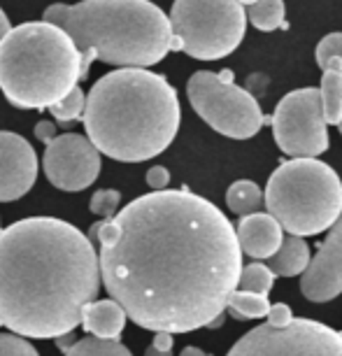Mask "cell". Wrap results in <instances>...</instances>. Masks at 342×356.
Returning a JSON list of instances; mask_svg holds the SVG:
<instances>
[{
	"label": "cell",
	"instance_id": "obj_1",
	"mask_svg": "<svg viewBox=\"0 0 342 356\" xmlns=\"http://www.w3.org/2000/svg\"><path fill=\"white\" fill-rule=\"evenodd\" d=\"M100 282L152 333H189L224 317L243 250L228 217L186 189L152 191L91 228Z\"/></svg>",
	"mask_w": 342,
	"mask_h": 356
},
{
	"label": "cell",
	"instance_id": "obj_2",
	"mask_svg": "<svg viewBox=\"0 0 342 356\" xmlns=\"http://www.w3.org/2000/svg\"><path fill=\"white\" fill-rule=\"evenodd\" d=\"M100 289L89 235L56 217L0 231V326L22 338H63L82 324Z\"/></svg>",
	"mask_w": 342,
	"mask_h": 356
},
{
	"label": "cell",
	"instance_id": "obj_3",
	"mask_svg": "<svg viewBox=\"0 0 342 356\" xmlns=\"http://www.w3.org/2000/svg\"><path fill=\"white\" fill-rule=\"evenodd\" d=\"M84 129L93 147L122 163H140L172 145L182 110L175 86L147 68H119L91 86Z\"/></svg>",
	"mask_w": 342,
	"mask_h": 356
},
{
	"label": "cell",
	"instance_id": "obj_4",
	"mask_svg": "<svg viewBox=\"0 0 342 356\" xmlns=\"http://www.w3.org/2000/svg\"><path fill=\"white\" fill-rule=\"evenodd\" d=\"M42 22L68 33L82 56V79L93 61L117 68H149L170 51V19L149 0L54 3Z\"/></svg>",
	"mask_w": 342,
	"mask_h": 356
},
{
	"label": "cell",
	"instance_id": "obj_5",
	"mask_svg": "<svg viewBox=\"0 0 342 356\" xmlns=\"http://www.w3.org/2000/svg\"><path fill=\"white\" fill-rule=\"evenodd\" d=\"M79 82L82 56L58 26L28 22L0 42V91L19 110L51 107Z\"/></svg>",
	"mask_w": 342,
	"mask_h": 356
},
{
	"label": "cell",
	"instance_id": "obj_6",
	"mask_svg": "<svg viewBox=\"0 0 342 356\" xmlns=\"http://www.w3.org/2000/svg\"><path fill=\"white\" fill-rule=\"evenodd\" d=\"M266 210L296 238L331 231L342 214V182L319 159L284 161L266 186Z\"/></svg>",
	"mask_w": 342,
	"mask_h": 356
},
{
	"label": "cell",
	"instance_id": "obj_7",
	"mask_svg": "<svg viewBox=\"0 0 342 356\" xmlns=\"http://www.w3.org/2000/svg\"><path fill=\"white\" fill-rule=\"evenodd\" d=\"M170 51L198 61H219L240 47L247 12L238 0H175L170 12Z\"/></svg>",
	"mask_w": 342,
	"mask_h": 356
},
{
	"label": "cell",
	"instance_id": "obj_8",
	"mask_svg": "<svg viewBox=\"0 0 342 356\" xmlns=\"http://www.w3.org/2000/svg\"><path fill=\"white\" fill-rule=\"evenodd\" d=\"M191 107L217 133L233 140H250L270 119L263 117L256 98L233 82L231 70H198L186 84Z\"/></svg>",
	"mask_w": 342,
	"mask_h": 356
},
{
	"label": "cell",
	"instance_id": "obj_9",
	"mask_svg": "<svg viewBox=\"0 0 342 356\" xmlns=\"http://www.w3.org/2000/svg\"><path fill=\"white\" fill-rule=\"evenodd\" d=\"M226 356H342V333L314 319L261 324L245 333Z\"/></svg>",
	"mask_w": 342,
	"mask_h": 356
},
{
	"label": "cell",
	"instance_id": "obj_10",
	"mask_svg": "<svg viewBox=\"0 0 342 356\" xmlns=\"http://www.w3.org/2000/svg\"><path fill=\"white\" fill-rule=\"evenodd\" d=\"M279 152L291 159H317L328 149V126L319 89L286 93L270 117Z\"/></svg>",
	"mask_w": 342,
	"mask_h": 356
},
{
	"label": "cell",
	"instance_id": "obj_11",
	"mask_svg": "<svg viewBox=\"0 0 342 356\" xmlns=\"http://www.w3.org/2000/svg\"><path fill=\"white\" fill-rule=\"evenodd\" d=\"M42 168L56 189L84 191L100 175V152L86 136L63 133L47 145Z\"/></svg>",
	"mask_w": 342,
	"mask_h": 356
},
{
	"label": "cell",
	"instance_id": "obj_12",
	"mask_svg": "<svg viewBox=\"0 0 342 356\" xmlns=\"http://www.w3.org/2000/svg\"><path fill=\"white\" fill-rule=\"evenodd\" d=\"M300 291L310 303H328L342 293V214L303 273Z\"/></svg>",
	"mask_w": 342,
	"mask_h": 356
},
{
	"label": "cell",
	"instance_id": "obj_13",
	"mask_svg": "<svg viewBox=\"0 0 342 356\" xmlns=\"http://www.w3.org/2000/svg\"><path fill=\"white\" fill-rule=\"evenodd\" d=\"M38 179V154L26 138L0 131V203L26 196Z\"/></svg>",
	"mask_w": 342,
	"mask_h": 356
},
{
	"label": "cell",
	"instance_id": "obj_14",
	"mask_svg": "<svg viewBox=\"0 0 342 356\" xmlns=\"http://www.w3.org/2000/svg\"><path fill=\"white\" fill-rule=\"evenodd\" d=\"M236 233L243 254L256 261L272 259L282 247V240H284V231H282L279 221L268 212L247 214V217L240 219Z\"/></svg>",
	"mask_w": 342,
	"mask_h": 356
},
{
	"label": "cell",
	"instance_id": "obj_15",
	"mask_svg": "<svg viewBox=\"0 0 342 356\" xmlns=\"http://www.w3.org/2000/svg\"><path fill=\"white\" fill-rule=\"evenodd\" d=\"M126 312L117 300H93L82 310V326L86 333L100 340H119L126 328Z\"/></svg>",
	"mask_w": 342,
	"mask_h": 356
},
{
	"label": "cell",
	"instance_id": "obj_16",
	"mask_svg": "<svg viewBox=\"0 0 342 356\" xmlns=\"http://www.w3.org/2000/svg\"><path fill=\"white\" fill-rule=\"evenodd\" d=\"M310 245L305 243L303 238H296V235H286L282 240V247L277 250L272 259H268V268L275 273V277H296V275H303L310 266Z\"/></svg>",
	"mask_w": 342,
	"mask_h": 356
},
{
	"label": "cell",
	"instance_id": "obj_17",
	"mask_svg": "<svg viewBox=\"0 0 342 356\" xmlns=\"http://www.w3.org/2000/svg\"><path fill=\"white\" fill-rule=\"evenodd\" d=\"M321 105H324L326 126H340L342 122V63L331 58L321 68Z\"/></svg>",
	"mask_w": 342,
	"mask_h": 356
},
{
	"label": "cell",
	"instance_id": "obj_18",
	"mask_svg": "<svg viewBox=\"0 0 342 356\" xmlns=\"http://www.w3.org/2000/svg\"><path fill=\"white\" fill-rule=\"evenodd\" d=\"M226 203L228 210L240 214V217H247V214H254L263 203V191L259 189L256 182H250V179H238L228 186L226 191Z\"/></svg>",
	"mask_w": 342,
	"mask_h": 356
},
{
	"label": "cell",
	"instance_id": "obj_19",
	"mask_svg": "<svg viewBox=\"0 0 342 356\" xmlns=\"http://www.w3.org/2000/svg\"><path fill=\"white\" fill-rule=\"evenodd\" d=\"M247 19L256 31L270 33L284 26V0H256L252 8H245Z\"/></svg>",
	"mask_w": 342,
	"mask_h": 356
},
{
	"label": "cell",
	"instance_id": "obj_20",
	"mask_svg": "<svg viewBox=\"0 0 342 356\" xmlns=\"http://www.w3.org/2000/svg\"><path fill=\"white\" fill-rule=\"evenodd\" d=\"M270 303H268V296L259 293H247V291H236L228 298V314L233 319L247 321V319H263L270 312Z\"/></svg>",
	"mask_w": 342,
	"mask_h": 356
},
{
	"label": "cell",
	"instance_id": "obj_21",
	"mask_svg": "<svg viewBox=\"0 0 342 356\" xmlns=\"http://www.w3.org/2000/svg\"><path fill=\"white\" fill-rule=\"evenodd\" d=\"M65 356H133L129 347L119 340H100V338H82L75 345L65 349Z\"/></svg>",
	"mask_w": 342,
	"mask_h": 356
},
{
	"label": "cell",
	"instance_id": "obj_22",
	"mask_svg": "<svg viewBox=\"0 0 342 356\" xmlns=\"http://www.w3.org/2000/svg\"><path fill=\"white\" fill-rule=\"evenodd\" d=\"M275 284V273L268 268V264H250L243 268L240 273V282H238V291H247V293H259V296H268V291Z\"/></svg>",
	"mask_w": 342,
	"mask_h": 356
},
{
	"label": "cell",
	"instance_id": "obj_23",
	"mask_svg": "<svg viewBox=\"0 0 342 356\" xmlns=\"http://www.w3.org/2000/svg\"><path fill=\"white\" fill-rule=\"evenodd\" d=\"M84 107H86V96H84L82 86H75L68 96L61 98L58 103H54L49 107V112L54 114L56 122H61L63 126H70V122L84 117Z\"/></svg>",
	"mask_w": 342,
	"mask_h": 356
},
{
	"label": "cell",
	"instance_id": "obj_24",
	"mask_svg": "<svg viewBox=\"0 0 342 356\" xmlns=\"http://www.w3.org/2000/svg\"><path fill=\"white\" fill-rule=\"evenodd\" d=\"M122 203V193L114 189H100L91 196L89 210L96 214V217H103V221L112 219L117 214V207Z\"/></svg>",
	"mask_w": 342,
	"mask_h": 356
},
{
	"label": "cell",
	"instance_id": "obj_25",
	"mask_svg": "<svg viewBox=\"0 0 342 356\" xmlns=\"http://www.w3.org/2000/svg\"><path fill=\"white\" fill-rule=\"evenodd\" d=\"M314 58H317L319 68H324L331 58L342 63V33H328L326 38H321V42L314 49Z\"/></svg>",
	"mask_w": 342,
	"mask_h": 356
},
{
	"label": "cell",
	"instance_id": "obj_26",
	"mask_svg": "<svg viewBox=\"0 0 342 356\" xmlns=\"http://www.w3.org/2000/svg\"><path fill=\"white\" fill-rule=\"evenodd\" d=\"M0 356H40V354L22 335L0 333Z\"/></svg>",
	"mask_w": 342,
	"mask_h": 356
},
{
	"label": "cell",
	"instance_id": "obj_27",
	"mask_svg": "<svg viewBox=\"0 0 342 356\" xmlns=\"http://www.w3.org/2000/svg\"><path fill=\"white\" fill-rule=\"evenodd\" d=\"M172 347H175L172 333H156L152 340V345L147 347L145 356H172Z\"/></svg>",
	"mask_w": 342,
	"mask_h": 356
},
{
	"label": "cell",
	"instance_id": "obj_28",
	"mask_svg": "<svg viewBox=\"0 0 342 356\" xmlns=\"http://www.w3.org/2000/svg\"><path fill=\"white\" fill-rule=\"evenodd\" d=\"M168 182H170V172H168V168L154 165L147 170V184H149L154 191H165Z\"/></svg>",
	"mask_w": 342,
	"mask_h": 356
},
{
	"label": "cell",
	"instance_id": "obj_29",
	"mask_svg": "<svg viewBox=\"0 0 342 356\" xmlns=\"http://www.w3.org/2000/svg\"><path fill=\"white\" fill-rule=\"evenodd\" d=\"M291 319H293L291 307L286 303H275L270 307V312H268V317H266L268 324H272V326H284V324H289Z\"/></svg>",
	"mask_w": 342,
	"mask_h": 356
},
{
	"label": "cell",
	"instance_id": "obj_30",
	"mask_svg": "<svg viewBox=\"0 0 342 356\" xmlns=\"http://www.w3.org/2000/svg\"><path fill=\"white\" fill-rule=\"evenodd\" d=\"M35 138L49 145L51 140L56 138V124H51V122H40V124L35 126Z\"/></svg>",
	"mask_w": 342,
	"mask_h": 356
},
{
	"label": "cell",
	"instance_id": "obj_31",
	"mask_svg": "<svg viewBox=\"0 0 342 356\" xmlns=\"http://www.w3.org/2000/svg\"><path fill=\"white\" fill-rule=\"evenodd\" d=\"M12 31V26H10V19H8V15H5L3 10H0V42L5 40V35Z\"/></svg>",
	"mask_w": 342,
	"mask_h": 356
},
{
	"label": "cell",
	"instance_id": "obj_32",
	"mask_svg": "<svg viewBox=\"0 0 342 356\" xmlns=\"http://www.w3.org/2000/svg\"><path fill=\"white\" fill-rule=\"evenodd\" d=\"M179 356H210V354H205L203 349H198V347H184Z\"/></svg>",
	"mask_w": 342,
	"mask_h": 356
},
{
	"label": "cell",
	"instance_id": "obj_33",
	"mask_svg": "<svg viewBox=\"0 0 342 356\" xmlns=\"http://www.w3.org/2000/svg\"><path fill=\"white\" fill-rule=\"evenodd\" d=\"M238 3L243 5V8H252V5L256 3V0H238Z\"/></svg>",
	"mask_w": 342,
	"mask_h": 356
},
{
	"label": "cell",
	"instance_id": "obj_34",
	"mask_svg": "<svg viewBox=\"0 0 342 356\" xmlns=\"http://www.w3.org/2000/svg\"><path fill=\"white\" fill-rule=\"evenodd\" d=\"M338 129H340V133H342V122H340V126H338Z\"/></svg>",
	"mask_w": 342,
	"mask_h": 356
}]
</instances>
